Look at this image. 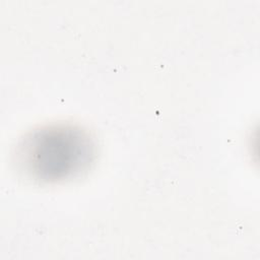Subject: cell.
<instances>
[{"mask_svg":"<svg viewBox=\"0 0 260 260\" xmlns=\"http://www.w3.org/2000/svg\"><path fill=\"white\" fill-rule=\"evenodd\" d=\"M93 154V142L86 132L60 124L27 134L16 148V162L29 178L52 183L84 171Z\"/></svg>","mask_w":260,"mask_h":260,"instance_id":"cell-1","label":"cell"}]
</instances>
